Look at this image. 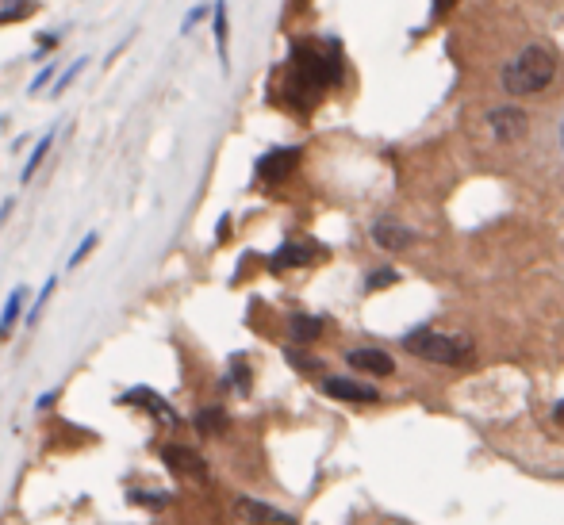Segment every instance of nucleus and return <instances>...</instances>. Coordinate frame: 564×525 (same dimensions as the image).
I'll list each match as a JSON object with an SVG mask.
<instances>
[{
    "mask_svg": "<svg viewBox=\"0 0 564 525\" xmlns=\"http://www.w3.org/2000/svg\"><path fill=\"white\" fill-rule=\"evenodd\" d=\"M342 81V54L338 43L315 46V43H296L292 46V73H288V89L284 96L296 108H311L319 100V92Z\"/></svg>",
    "mask_w": 564,
    "mask_h": 525,
    "instance_id": "nucleus-1",
    "label": "nucleus"
},
{
    "mask_svg": "<svg viewBox=\"0 0 564 525\" xmlns=\"http://www.w3.org/2000/svg\"><path fill=\"white\" fill-rule=\"evenodd\" d=\"M553 77H557V58H553V50L534 43V46H526L515 62L503 69V89L511 92V96H534V92L545 89Z\"/></svg>",
    "mask_w": 564,
    "mask_h": 525,
    "instance_id": "nucleus-2",
    "label": "nucleus"
},
{
    "mask_svg": "<svg viewBox=\"0 0 564 525\" xmlns=\"http://www.w3.org/2000/svg\"><path fill=\"white\" fill-rule=\"evenodd\" d=\"M403 349L423 357L430 365H465L472 357V342L469 338H457V334H438V330H415L403 338Z\"/></svg>",
    "mask_w": 564,
    "mask_h": 525,
    "instance_id": "nucleus-3",
    "label": "nucleus"
},
{
    "mask_svg": "<svg viewBox=\"0 0 564 525\" xmlns=\"http://www.w3.org/2000/svg\"><path fill=\"white\" fill-rule=\"evenodd\" d=\"M119 403H123V407H142V411H150L165 430H177V426H181V414L173 411L154 388H131L127 395H119Z\"/></svg>",
    "mask_w": 564,
    "mask_h": 525,
    "instance_id": "nucleus-4",
    "label": "nucleus"
},
{
    "mask_svg": "<svg viewBox=\"0 0 564 525\" xmlns=\"http://www.w3.org/2000/svg\"><path fill=\"white\" fill-rule=\"evenodd\" d=\"M165 468L181 480H208V460L200 457L196 449H185V445H165L162 449Z\"/></svg>",
    "mask_w": 564,
    "mask_h": 525,
    "instance_id": "nucleus-5",
    "label": "nucleus"
},
{
    "mask_svg": "<svg viewBox=\"0 0 564 525\" xmlns=\"http://www.w3.org/2000/svg\"><path fill=\"white\" fill-rule=\"evenodd\" d=\"M235 510L238 518L250 525H300L292 514H284V510H277V506L269 503H258V499H238Z\"/></svg>",
    "mask_w": 564,
    "mask_h": 525,
    "instance_id": "nucleus-6",
    "label": "nucleus"
},
{
    "mask_svg": "<svg viewBox=\"0 0 564 525\" xmlns=\"http://www.w3.org/2000/svg\"><path fill=\"white\" fill-rule=\"evenodd\" d=\"M323 391L330 399H342V403H376L380 391L369 388V384H357V380H346V376H327L323 380Z\"/></svg>",
    "mask_w": 564,
    "mask_h": 525,
    "instance_id": "nucleus-7",
    "label": "nucleus"
},
{
    "mask_svg": "<svg viewBox=\"0 0 564 525\" xmlns=\"http://www.w3.org/2000/svg\"><path fill=\"white\" fill-rule=\"evenodd\" d=\"M319 246L315 242H284L281 250L269 257V269L273 273H284V269H296V265H311L319 257Z\"/></svg>",
    "mask_w": 564,
    "mask_h": 525,
    "instance_id": "nucleus-8",
    "label": "nucleus"
},
{
    "mask_svg": "<svg viewBox=\"0 0 564 525\" xmlns=\"http://www.w3.org/2000/svg\"><path fill=\"white\" fill-rule=\"evenodd\" d=\"M296 161H300V150L296 146H288V150H273V154H265L258 161V177L269 184H277L281 177H288L292 169H296Z\"/></svg>",
    "mask_w": 564,
    "mask_h": 525,
    "instance_id": "nucleus-9",
    "label": "nucleus"
},
{
    "mask_svg": "<svg viewBox=\"0 0 564 525\" xmlns=\"http://www.w3.org/2000/svg\"><path fill=\"white\" fill-rule=\"evenodd\" d=\"M346 361L361 372H373V376H392L396 372V361L384 353V349H350Z\"/></svg>",
    "mask_w": 564,
    "mask_h": 525,
    "instance_id": "nucleus-10",
    "label": "nucleus"
},
{
    "mask_svg": "<svg viewBox=\"0 0 564 525\" xmlns=\"http://www.w3.org/2000/svg\"><path fill=\"white\" fill-rule=\"evenodd\" d=\"M373 238H376V246H384V250H403V246L415 242V234H411L407 227H400L396 219H376Z\"/></svg>",
    "mask_w": 564,
    "mask_h": 525,
    "instance_id": "nucleus-11",
    "label": "nucleus"
},
{
    "mask_svg": "<svg viewBox=\"0 0 564 525\" xmlns=\"http://www.w3.org/2000/svg\"><path fill=\"white\" fill-rule=\"evenodd\" d=\"M522 131H526V115L518 112V108H499V112H492V135L499 138V142H515Z\"/></svg>",
    "mask_w": 564,
    "mask_h": 525,
    "instance_id": "nucleus-12",
    "label": "nucleus"
},
{
    "mask_svg": "<svg viewBox=\"0 0 564 525\" xmlns=\"http://www.w3.org/2000/svg\"><path fill=\"white\" fill-rule=\"evenodd\" d=\"M192 426L200 430L204 437H219L227 426H231V418H227V411L223 407H204V411L192 418Z\"/></svg>",
    "mask_w": 564,
    "mask_h": 525,
    "instance_id": "nucleus-13",
    "label": "nucleus"
},
{
    "mask_svg": "<svg viewBox=\"0 0 564 525\" xmlns=\"http://www.w3.org/2000/svg\"><path fill=\"white\" fill-rule=\"evenodd\" d=\"M288 334L300 345L315 342V338L323 334V319H315V315H292V319H288Z\"/></svg>",
    "mask_w": 564,
    "mask_h": 525,
    "instance_id": "nucleus-14",
    "label": "nucleus"
},
{
    "mask_svg": "<svg viewBox=\"0 0 564 525\" xmlns=\"http://www.w3.org/2000/svg\"><path fill=\"white\" fill-rule=\"evenodd\" d=\"M50 146H54V127H50L47 135L39 138V142H35V150H31V158H27V165H24V173H20V181H31V177H35V173H39V165H43V161H47V150Z\"/></svg>",
    "mask_w": 564,
    "mask_h": 525,
    "instance_id": "nucleus-15",
    "label": "nucleus"
},
{
    "mask_svg": "<svg viewBox=\"0 0 564 525\" xmlns=\"http://www.w3.org/2000/svg\"><path fill=\"white\" fill-rule=\"evenodd\" d=\"M212 35H215V50H219V58L227 66V4L223 0L212 4Z\"/></svg>",
    "mask_w": 564,
    "mask_h": 525,
    "instance_id": "nucleus-16",
    "label": "nucleus"
},
{
    "mask_svg": "<svg viewBox=\"0 0 564 525\" xmlns=\"http://www.w3.org/2000/svg\"><path fill=\"white\" fill-rule=\"evenodd\" d=\"M35 12H39L35 0H12V4L0 12V27H4V23H16V20H31Z\"/></svg>",
    "mask_w": 564,
    "mask_h": 525,
    "instance_id": "nucleus-17",
    "label": "nucleus"
},
{
    "mask_svg": "<svg viewBox=\"0 0 564 525\" xmlns=\"http://www.w3.org/2000/svg\"><path fill=\"white\" fill-rule=\"evenodd\" d=\"M81 69H89V62H85V58H77V62H70V66L62 69V77H58V81L50 85V100H58L62 92L70 89L73 81H77V73H81Z\"/></svg>",
    "mask_w": 564,
    "mask_h": 525,
    "instance_id": "nucleus-18",
    "label": "nucleus"
},
{
    "mask_svg": "<svg viewBox=\"0 0 564 525\" xmlns=\"http://www.w3.org/2000/svg\"><path fill=\"white\" fill-rule=\"evenodd\" d=\"M20 303H24V288H16V292L8 296V303H4V315H0V338L12 330V322L20 319Z\"/></svg>",
    "mask_w": 564,
    "mask_h": 525,
    "instance_id": "nucleus-19",
    "label": "nucleus"
},
{
    "mask_svg": "<svg viewBox=\"0 0 564 525\" xmlns=\"http://www.w3.org/2000/svg\"><path fill=\"white\" fill-rule=\"evenodd\" d=\"M54 288H58V276H50L47 284H43V292H39V299L31 303V315H27V322H31V326L39 322V315H43V307H47V299L54 296Z\"/></svg>",
    "mask_w": 564,
    "mask_h": 525,
    "instance_id": "nucleus-20",
    "label": "nucleus"
},
{
    "mask_svg": "<svg viewBox=\"0 0 564 525\" xmlns=\"http://www.w3.org/2000/svg\"><path fill=\"white\" fill-rule=\"evenodd\" d=\"M396 280H400V273H396V269H376V273L365 280V288H369V292H380V288H392Z\"/></svg>",
    "mask_w": 564,
    "mask_h": 525,
    "instance_id": "nucleus-21",
    "label": "nucleus"
},
{
    "mask_svg": "<svg viewBox=\"0 0 564 525\" xmlns=\"http://www.w3.org/2000/svg\"><path fill=\"white\" fill-rule=\"evenodd\" d=\"M127 499L135 506H165L169 503V495H150V491H127Z\"/></svg>",
    "mask_w": 564,
    "mask_h": 525,
    "instance_id": "nucleus-22",
    "label": "nucleus"
},
{
    "mask_svg": "<svg viewBox=\"0 0 564 525\" xmlns=\"http://www.w3.org/2000/svg\"><path fill=\"white\" fill-rule=\"evenodd\" d=\"M93 246H96V234H85V242H81V246L73 250V257H70V269H77V265H81V261L93 253Z\"/></svg>",
    "mask_w": 564,
    "mask_h": 525,
    "instance_id": "nucleus-23",
    "label": "nucleus"
},
{
    "mask_svg": "<svg viewBox=\"0 0 564 525\" xmlns=\"http://www.w3.org/2000/svg\"><path fill=\"white\" fill-rule=\"evenodd\" d=\"M50 81H54V66H43L39 73H35V81H31V89L27 92H39V89H47Z\"/></svg>",
    "mask_w": 564,
    "mask_h": 525,
    "instance_id": "nucleus-24",
    "label": "nucleus"
},
{
    "mask_svg": "<svg viewBox=\"0 0 564 525\" xmlns=\"http://www.w3.org/2000/svg\"><path fill=\"white\" fill-rule=\"evenodd\" d=\"M204 16H208V4H200V8H192V12H188V16H185V23H181V31H192V27H196V23L204 20Z\"/></svg>",
    "mask_w": 564,
    "mask_h": 525,
    "instance_id": "nucleus-25",
    "label": "nucleus"
},
{
    "mask_svg": "<svg viewBox=\"0 0 564 525\" xmlns=\"http://www.w3.org/2000/svg\"><path fill=\"white\" fill-rule=\"evenodd\" d=\"M288 361L296 368H304V372H311V368L319 365V361H311V357H304V353H296V349H288Z\"/></svg>",
    "mask_w": 564,
    "mask_h": 525,
    "instance_id": "nucleus-26",
    "label": "nucleus"
},
{
    "mask_svg": "<svg viewBox=\"0 0 564 525\" xmlns=\"http://www.w3.org/2000/svg\"><path fill=\"white\" fill-rule=\"evenodd\" d=\"M50 46H58V31H43L39 35V50H50Z\"/></svg>",
    "mask_w": 564,
    "mask_h": 525,
    "instance_id": "nucleus-27",
    "label": "nucleus"
},
{
    "mask_svg": "<svg viewBox=\"0 0 564 525\" xmlns=\"http://www.w3.org/2000/svg\"><path fill=\"white\" fill-rule=\"evenodd\" d=\"M453 4H457V0H434V16H446Z\"/></svg>",
    "mask_w": 564,
    "mask_h": 525,
    "instance_id": "nucleus-28",
    "label": "nucleus"
},
{
    "mask_svg": "<svg viewBox=\"0 0 564 525\" xmlns=\"http://www.w3.org/2000/svg\"><path fill=\"white\" fill-rule=\"evenodd\" d=\"M553 418H557V422H561V426H564V403H561V407H557V411H553Z\"/></svg>",
    "mask_w": 564,
    "mask_h": 525,
    "instance_id": "nucleus-29",
    "label": "nucleus"
},
{
    "mask_svg": "<svg viewBox=\"0 0 564 525\" xmlns=\"http://www.w3.org/2000/svg\"><path fill=\"white\" fill-rule=\"evenodd\" d=\"M392 525H403V522H392Z\"/></svg>",
    "mask_w": 564,
    "mask_h": 525,
    "instance_id": "nucleus-30",
    "label": "nucleus"
}]
</instances>
